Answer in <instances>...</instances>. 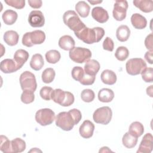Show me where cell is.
<instances>
[{
	"label": "cell",
	"mask_w": 153,
	"mask_h": 153,
	"mask_svg": "<svg viewBox=\"0 0 153 153\" xmlns=\"http://www.w3.org/2000/svg\"><path fill=\"white\" fill-rule=\"evenodd\" d=\"M114 97V91L107 88H104L99 90L98 93V99L99 100L104 103L111 102Z\"/></svg>",
	"instance_id": "obj_24"
},
{
	"label": "cell",
	"mask_w": 153,
	"mask_h": 153,
	"mask_svg": "<svg viewBox=\"0 0 153 153\" xmlns=\"http://www.w3.org/2000/svg\"><path fill=\"white\" fill-rule=\"evenodd\" d=\"M61 57L60 53L59 51L56 50H51L45 53V59L47 62L51 64L57 63Z\"/></svg>",
	"instance_id": "obj_32"
},
{
	"label": "cell",
	"mask_w": 153,
	"mask_h": 153,
	"mask_svg": "<svg viewBox=\"0 0 153 153\" xmlns=\"http://www.w3.org/2000/svg\"><path fill=\"white\" fill-rule=\"evenodd\" d=\"M29 56V54L27 51L23 49H19L15 52L13 58L17 65L21 68L27 60Z\"/></svg>",
	"instance_id": "obj_20"
},
{
	"label": "cell",
	"mask_w": 153,
	"mask_h": 153,
	"mask_svg": "<svg viewBox=\"0 0 153 153\" xmlns=\"http://www.w3.org/2000/svg\"><path fill=\"white\" fill-rule=\"evenodd\" d=\"M112 110L108 106H102L97 108L93 115L94 121L103 125L108 124L112 119Z\"/></svg>",
	"instance_id": "obj_5"
},
{
	"label": "cell",
	"mask_w": 153,
	"mask_h": 153,
	"mask_svg": "<svg viewBox=\"0 0 153 153\" xmlns=\"http://www.w3.org/2000/svg\"><path fill=\"white\" fill-rule=\"evenodd\" d=\"M137 137L132 136L128 132L126 133L122 138L123 144L127 148H134L137 143Z\"/></svg>",
	"instance_id": "obj_30"
},
{
	"label": "cell",
	"mask_w": 153,
	"mask_h": 153,
	"mask_svg": "<svg viewBox=\"0 0 153 153\" xmlns=\"http://www.w3.org/2000/svg\"><path fill=\"white\" fill-rule=\"evenodd\" d=\"M152 85H151L149 87H148L146 88V93L148 96H149L150 97H152L153 95H152Z\"/></svg>",
	"instance_id": "obj_49"
},
{
	"label": "cell",
	"mask_w": 153,
	"mask_h": 153,
	"mask_svg": "<svg viewBox=\"0 0 153 153\" xmlns=\"http://www.w3.org/2000/svg\"><path fill=\"white\" fill-rule=\"evenodd\" d=\"M76 124V121L69 111L61 112L56 117V125L64 131L71 130Z\"/></svg>",
	"instance_id": "obj_3"
},
{
	"label": "cell",
	"mask_w": 153,
	"mask_h": 153,
	"mask_svg": "<svg viewBox=\"0 0 153 153\" xmlns=\"http://www.w3.org/2000/svg\"><path fill=\"white\" fill-rule=\"evenodd\" d=\"M20 67L17 65L14 60L6 59L1 61L0 64L1 71L5 74H11L20 69Z\"/></svg>",
	"instance_id": "obj_12"
},
{
	"label": "cell",
	"mask_w": 153,
	"mask_h": 153,
	"mask_svg": "<svg viewBox=\"0 0 153 153\" xmlns=\"http://www.w3.org/2000/svg\"><path fill=\"white\" fill-rule=\"evenodd\" d=\"M71 114L72 115L74 118L75 119L76 124L80 121V120H81L82 118V115H81V112H80L79 110L77 109H72L71 110L69 111Z\"/></svg>",
	"instance_id": "obj_45"
},
{
	"label": "cell",
	"mask_w": 153,
	"mask_h": 153,
	"mask_svg": "<svg viewBox=\"0 0 153 153\" xmlns=\"http://www.w3.org/2000/svg\"><path fill=\"white\" fill-rule=\"evenodd\" d=\"M66 97V91L62 90L60 88H56L53 90L51 99L56 103L61 105L62 103L64 102Z\"/></svg>",
	"instance_id": "obj_31"
},
{
	"label": "cell",
	"mask_w": 153,
	"mask_h": 153,
	"mask_svg": "<svg viewBox=\"0 0 153 153\" xmlns=\"http://www.w3.org/2000/svg\"><path fill=\"white\" fill-rule=\"evenodd\" d=\"M129 56V51L127 47L120 46L117 48L115 53V57L120 61H124Z\"/></svg>",
	"instance_id": "obj_35"
},
{
	"label": "cell",
	"mask_w": 153,
	"mask_h": 153,
	"mask_svg": "<svg viewBox=\"0 0 153 153\" xmlns=\"http://www.w3.org/2000/svg\"><path fill=\"white\" fill-rule=\"evenodd\" d=\"M53 91V89L50 87L44 86L41 88L39 91V95L41 97L45 100H50L51 96V93Z\"/></svg>",
	"instance_id": "obj_40"
},
{
	"label": "cell",
	"mask_w": 153,
	"mask_h": 153,
	"mask_svg": "<svg viewBox=\"0 0 153 153\" xmlns=\"http://www.w3.org/2000/svg\"><path fill=\"white\" fill-rule=\"evenodd\" d=\"M88 2L89 3H90L92 5H95V4H100L102 2V1H90V0H88Z\"/></svg>",
	"instance_id": "obj_51"
},
{
	"label": "cell",
	"mask_w": 153,
	"mask_h": 153,
	"mask_svg": "<svg viewBox=\"0 0 153 153\" xmlns=\"http://www.w3.org/2000/svg\"><path fill=\"white\" fill-rule=\"evenodd\" d=\"M92 17L100 23H104L109 19V14L106 10L101 7H96L91 11Z\"/></svg>",
	"instance_id": "obj_13"
},
{
	"label": "cell",
	"mask_w": 153,
	"mask_h": 153,
	"mask_svg": "<svg viewBox=\"0 0 153 153\" xmlns=\"http://www.w3.org/2000/svg\"><path fill=\"white\" fill-rule=\"evenodd\" d=\"M75 35L84 43L91 44L98 42L102 39L105 35V30L100 27L89 28L85 26L79 32L75 33Z\"/></svg>",
	"instance_id": "obj_1"
},
{
	"label": "cell",
	"mask_w": 153,
	"mask_h": 153,
	"mask_svg": "<svg viewBox=\"0 0 153 153\" xmlns=\"http://www.w3.org/2000/svg\"><path fill=\"white\" fill-rule=\"evenodd\" d=\"M20 84L23 90H29L35 92L37 88L35 76L30 71H25L20 76Z\"/></svg>",
	"instance_id": "obj_8"
},
{
	"label": "cell",
	"mask_w": 153,
	"mask_h": 153,
	"mask_svg": "<svg viewBox=\"0 0 153 153\" xmlns=\"http://www.w3.org/2000/svg\"><path fill=\"white\" fill-rule=\"evenodd\" d=\"M28 3L30 7L35 9L41 8L42 5V2L41 0H29Z\"/></svg>",
	"instance_id": "obj_47"
},
{
	"label": "cell",
	"mask_w": 153,
	"mask_h": 153,
	"mask_svg": "<svg viewBox=\"0 0 153 153\" xmlns=\"http://www.w3.org/2000/svg\"><path fill=\"white\" fill-rule=\"evenodd\" d=\"M44 65L43 57L41 54L36 53L32 56L30 62V68L35 71L41 70Z\"/></svg>",
	"instance_id": "obj_27"
},
{
	"label": "cell",
	"mask_w": 153,
	"mask_h": 153,
	"mask_svg": "<svg viewBox=\"0 0 153 153\" xmlns=\"http://www.w3.org/2000/svg\"><path fill=\"white\" fill-rule=\"evenodd\" d=\"M28 22L33 27H41L45 24V18L43 13L39 10L32 11L28 17Z\"/></svg>",
	"instance_id": "obj_10"
},
{
	"label": "cell",
	"mask_w": 153,
	"mask_h": 153,
	"mask_svg": "<svg viewBox=\"0 0 153 153\" xmlns=\"http://www.w3.org/2000/svg\"><path fill=\"white\" fill-rule=\"evenodd\" d=\"M128 8L127 1H116L112 11L114 18L117 21H123L126 17V13Z\"/></svg>",
	"instance_id": "obj_9"
},
{
	"label": "cell",
	"mask_w": 153,
	"mask_h": 153,
	"mask_svg": "<svg viewBox=\"0 0 153 153\" xmlns=\"http://www.w3.org/2000/svg\"><path fill=\"white\" fill-rule=\"evenodd\" d=\"M75 41L70 35H63L59 40V46L64 50L70 51L75 47Z\"/></svg>",
	"instance_id": "obj_18"
},
{
	"label": "cell",
	"mask_w": 153,
	"mask_h": 153,
	"mask_svg": "<svg viewBox=\"0 0 153 153\" xmlns=\"http://www.w3.org/2000/svg\"><path fill=\"white\" fill-rule=\"evenodd\" d=\"M29 37L31 44L33 45L41 44L45 39V33L41 30H35L32 32H28Z\"/></svg>",
	"instance_id": "obj_17"
},
{
	"label": "cell",
	"mask_w": 153,
	"mask_h": 153,
	"mask_svg": "<svg viewBox=\"0 0 153 153\" xmlns=\"http://www.w3.org/2000/svg\"><path fill=\"white\" fill-rule=\"evenodd\" d=\"M153 149V136L148 133L144 135L137 151V153H150Z\"/></svg>",
	"instance_id": "obj_11"
},
{
	"label": "cell",
	"mask_w": 153,
	"mask_h": 153,
	"mask_svg": "<svg viewBox=\"0 0 153 153\" xmlns=\"http://www.w3.org/2000/svg\"><path fill=\"white\" fill-rule=\"evenodd\" d=\"M102 81L107 85H113L117 81V75L115 73L109 69L104 70L100 75Z\"/></svg>",
	"instance_id": "obj_21"
},
{
	"label": "cell",
	"mask_w": 153,
	"mask_h": 153,
	"mask_svg": "<svg viewBox=\"0 0 153 153\" xmlns=\"http://www.w3.org/2000/svg\"><path fill=\"white\" fill-rule=\"evenodd\" d=\"M140 74L145 82H152L153 81V69L152 68H145Z\"/></svg>",
	"instance_id": "obj_38"
},
{
	"label": "cell",
	"mask_w": 153,
	"mask_h": 153,
	"mask_svg": "<svg viewBox=\"0 0 153 153\" xmlns=\"http://www.w3.org/2000/svg\"><path fill=\"white\" fill-rule=\"evenodd\" d=\"M130 35V30L127 25L120 26L116 31V36L120 42H125L128 40Z\"/></svg>",
	"instance_id": "obj_23"
},
{
	"label": "cell",
	"mask_w": 153,
	"mask_h": 153,
	"mask_svg": "<svg viewBox=\"0 0 153 153\" xmlns=\"http://www.w3.org/2000/svg\"><path fill=\"white\" fill-rule=\"evenodd\" d=\"M96 76H92L88 75L87 74H84V76L79 81V82L84 85H92L95 81Z\"/></svg>",
	"instance_id": "obj_42"
},
{
	"label": "cell",
	"mask_w": 153,
	"mask_h": 153,
	"mask_svg": "<svg viewBox=\"0 0 153 153\" xmlns=\"http://www.w3.org/2000/svg\"><path fill=\"white\" fill-rule=\"evenodd\" d=\"M112 152L111 149H109L107 146H103L101 148V149L99 150V152Z\"/></svg>",
	"instance_id": "obj_50"
},
{
	"label": "cell",
	"mask_w": 153,
	"mask_h": 153,
	"mask_svg": "<svg viewBox=\"0 0 153 153\" xmlns=\"http://www.w3.org/2000/svg\"><path fill=\"white\" fill-rule=\"evenodd\" d=\"M132 26L137 29H143L147 25V20L145 17L139 13H134L131 17Z\"/></svg>",
	"instance_id": "obj_15"
},
{
	"label": "cell",
	"mask_w": 153,
	"mask_h": 153,
	"mask_svg": "<svg viewBox=\"0 0 153 153\" xmlns=\"http://www.w3.org/2000/svg\"><path fill=\"white\" fill-rule=\"evenodd\" d=\"M18 17L17 13L12 10H5L2 15V19L4 23L7 25H12L17 20Z\"/></svg>",
	"instance_id": "obj_25"
},
{
	"label": "cell",
	"mask_w": 153,
	"mask_h": 153,
	"mask_svg": "<svg viewBox=\"0 0 153 153\" xmlns=\"http://www.w3.org/2000/svg\"><path fill=\"white\" fill-rule=\"evenodd\" d=\"M55 120L54 112L49 108H43L36 111V121L42 126H46L53 123Z\"/></svg>",
	"instance_id": "obj_7"
},
{
	"label": "cell",
	"mask_w": 153,
	"mask_h": 153,
	"mask_svg": "<svg viewBox=\"0 0 153 153\" xmlns=\"http://www.w3.org/2000/svg\"><path fill=\"white\" fill-rule=\"evenodd\" d=\"M19 39V35L14 30H8L4 34V40L5 42L10 45L14 46L17 44Z\"/></svg>",
	"instance_id": "obj_22"
},
{
	"label": "cell",
	"mask_w": 153,
	"mask_h": 153,
	"mask_svg": "<svg viewBox=\"0 0 153 153\" xmlns=\"http://www.w3.org/2000/svg\"><path fill=\"white\" fill-rule=\"evenodd\" d=\"M94 130V125L90 120H85L80 126L79 132L81 137L85 139L90 138Z\"/></svg>",
	"instance_id": "obj_14"
},
{
	"label": "cell",
	"mask_w": 153,
	"mask_h": 153,
	"mask_svg": "<svg viewBox=\"0 0 153 153\" xmlns=\"http://www.w3.org/2000/svg\"><path fill=\"white\" fill-rule=\"evenodd\" d=\"M100 68V64L97 60L94 59L88 60L85 62L84 65V72L88 75L96 76L99 72Z\"/></svg>",
	"instance_id": "obj_16"
},
{
	"label": "cell",
	"mask_w": 153,
	"mask_h": 153,
	"mask_svg": "<svg viewBox=\"0 0 153 153\" xmlns=\"http://www.w3.org/2000/svg\"><path fill=\"white\" fill-rule=\"evenodd\" d=\"M0 150L3 152L11 153V141L8 139L7 137L4 135L0 136Z\"/></svg>",
	"instance_id": "obj_34"
},
{
	"label": "cell",
	"mask_w": 153,
	"mask_h": 153,
	"mask_svg": "<svg viewBox=\"0 0 153 153\" xmlns=\"http://www.w3.org/2000/svg\"><path fill=\"white\" fill-rule=\"evenodd\" d=\"M12 152L20 153L23 152L26 149V142L21 138L17 137L11 141Z\"/></svg>",
	"instance_id": "obj_29"
},
{
	"label": "cell",
	"mask_w": 153,
	"mask_h": 153,
	"mask_svg": "<svg viewBox=\"0 0 153 153\" xmlns=\"http://www.w3.org/2000/svg\"><path fill=\"white\" fill-rule=\"evenodd\" d=\"M146 68V63L141 58H133L129 59L126 64V69L128 74L137 75Z\"/></svg>",
	"instance_id": "obj_6"
},
{
	"label": "cell",
	"mask_w": 153,
	"mask_h": 153,
	"mask_svg": "<svg viewBox=\"0 0 153 153\" xmlns=\"http://www.w3.org/2000/svg\"><path fill=\"white\" fill-rule=\"evenodd\" d=\"M63 20L64 23L74 32V33H78L86 26L74 10L66 11L63 15Z\"/></svg>",
	"instance_id": "obj_2"
},
{
	"label": "cell",
	"mask_w": 153,
	"mask_h": 153,
	"mask_svg": "<svg viewBox=\"0 0 153 153\" xmlns=\"http://www.w3.org/2000/svg\"><path fill=\"white\" fill-rule=\"evenodd\" d=\"M81 97L84 102L89 103L94 100L95 97V94L94 91L91 89H84L81 93Z\"/></svg>",
	"instance_id": "obj_37"
},
{
	"label": "cell",
	"mask_w": 153,
	"mask_h": 153,
	"mask_svg": "<svg viewBox=\"0 0 153 153\" xmlns=\"http://www.w3.org/2000/svg\"><path fill=\"white\" fill-rule=\"evenodd\" d=\"M134 5L144 13H151L153 10V2L151 0H134Z\"/></svg>",
	"instance_id": "obj_19"
},
{
	"label": "cell",
	"mask_w": 153,
	"mask_h": 153,
	"mask_svg": "<svg viewBox=\"0 0 153 153\" xmlns=\"http://www.w3.org/2000/svg\"><path fill=\"white\" fill-rule=\"evenodd\" d=\"M32 151H33V152H38V151H40V152H41V150H39V149H38L36 148H33V149H31L29 152H32Z\"/></svg>",
	"instance_id": "obj_52"
},
{
	"label": "cell",
	"mask_w": 153,
	"mask_h": 153,
	"mask_svg": "<svg viewBox=\"0 0 153 153\" xmlns=\"http://www.w3.org/2000/svg\"><path fill=\"white\" fill-rule=\"evenodd\" d=\"M128 132L132 136L138 138L143 133L144 127L141 123L139 121H134L130 125Z\"/></svg>",
	"instance_id": "obj_26"
},
{
	"label": "cell",
	"mask_w": 153,
	"mask_h": 153,
	"mask_svg": "<svg viewBox=\"0 0 153 153\" xmlns=\"http://www.w3.org/2000/svg\"><path fill=\"white\" fill-rule=\"evenodd\" d=\"M152 53L153 51L152 50H149L146 52L145 54L144 57L145 60L149 63V64H152Z\"/></svg>",
	"instance_id": "obj_48"
},
{
	"label": "cell",
	"mask_w": 153,
	"mask_h": 153,
	"mask_svg": "<svg viewBox=\"0 0 153 153\" xmlns=\"http://www.w3.org/2000/svg\"><path fill=\"white\" fill-rule=\"evenodd\" d=\"M75 10L79 16L82 18H85L88 16L90 7L86 2L81 1L76 3L75 5Z\"/></svg>",
	"instance_id": "obj_28"
},
{
	"label": "cell",
	"mask_w": 153,
	"mask_h": 153,
	"mask_svg": "<svg viewBox=\"0 0 153 153\" xmlns=\"http://www.w3.org/2000/svg\"><path fill=\"white\" fill-rule=\"evenodd\" d=\"M85 74V72L84 69L80 67V66H75L72 68V72H71V75L72 78L77 81H80L82 77L84 76V75Z\"/></svg>",
	"instance_id": "obj_39"
},
{
	"label": "cell",
	"mask_w": 153,
	"mask_h": 153,
	"mask_svg": "<svg viewBox=\"0 0 153 153\" xmlns=\"http://www.w3.org/2000/svg\"><path fill=\"white\" fill-rule=\"evenodd\" d=\"M5 2L8 5L16 9H22L25 6V0H5Z\"/></svg>",
	"instance_id": "obj_41"
},
{
	"label": "cell",
	"mask_w": 153,
	"mask_h": 153,
	"mask_svg": "<svg viewBox=\"0 0 153 153\" xmlns=\"http://www.w3.org/2000/svg\"><path fill=\"white\" fill-rule=\"evenodd\" d=\"M69 56L70 59L74 62L82 63L90 60L92 54L91 51L88 48L76 47L69 51Z\"/></svg>",
	"instance_id": "obj_4"
},
{
	"label": "cell",
	"mask_w": 153,
	"mask_h": 153,
	"mask_svg": "<svg viewBox=\"0 0 153 153\" xmlns=\"http://www.w3.org/2000/svg\"><path fill=\"white\" fill-rule=\"evenodd\" d=\"M103 48L109 51H112L114 48V43L111 38L106 37L103 42Z\"/></svg>",
	"instance_id": "obj_44"
},
{
	"label": "cell",
	"mask_w": 153,
	"mask_h": 153,
	"mask_svg": "<svg viewBox=\"0 0 153 153\" xmlns=\"http://www.w3.org/2000/svg\"><path fill=\"white\" fill-rule=\"evenodd\" d=\"M56 72L51 68H46L42 73V80L45 84L51 83L54 79Z\"/></svg>",
	"instance_id": "obj_33"
},
{
	"label": "cell",
	"mask_w": 153,
	"mask_h": 153,
	"mask_svg": "<svg viewBox=\"0 0 153 153\" xmlns=\"http://www.w3.org/2000/svg\"><path fill=\"white\" fill-rule=\"evenodd\" d=\"M152 33L149 34L145 39V45L148 50H152Z\"/></svg>",
	"instance_id": "obj_46"
},
{
	"label": "cell",
	"mask_w": 153,
	"mask_h": 153,
	"mask_svg": "<svg viewBox=\"0 0 153 153\" xmlns=\"http://www.w3.org/2000/svg\"><path fill=\"white\" fill-rule=\"evenodd\" d=\"M74 100H75V98H74V94L69 91H66V97L64 102L62 103L61 106H65V107L69 106L74 103Z\"/></svg>",
	"instance_id": "obj_43"
},
{
	"label": "cell",
	"mask_w": 153,
	"mask_h": 153,
	"mask_svg": "<svg viewBox=\"0 0 153 153\" xmlns=\"http://www.w3.org/2000/svg\"><path fill=\"white\" fill-rule=\"evenodd\" d=\"M21 101L25 103L29 104L33 102L35 99L34 92L29 90H23L22 95H21Z\"/></svg>",
	"instance_id": "obj_36"
}]
</instances>
